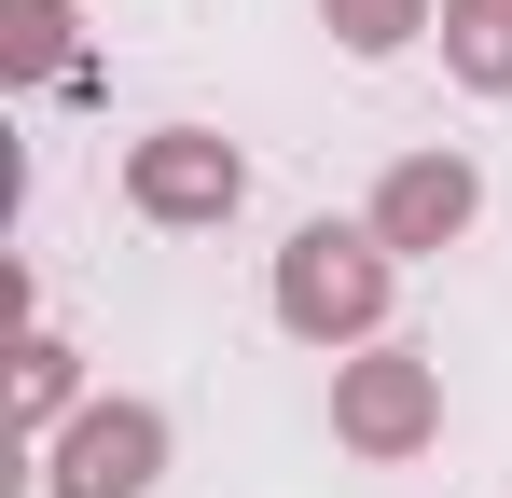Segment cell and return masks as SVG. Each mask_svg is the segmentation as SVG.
I'll use <instances>...</instances> for the list:
<instances>
[{
	"mask_svg": "<svg viewBox=\"0 0 512 498\" xmlns=\"http://www.w3.org/2000/svg\"><path fill=\"white\" fill-rule=\"evenodd\" d=\"M388 305V236H346V222H305V236L277 249V319L346 346V332H374Z\"/></svg>",
	"mask_w": 512,
	"mask_h": 498,
	"instance_id": "obj_1",
	"label": "cell"
},
{
	"mask_svg": "<svg viewBox=\"0 0 512 498\" xmlns=\"http://www.w3.org/2000/svg\"><path fill=\"white\" fill-rule=\"evenodd\" d=\"M125 194H139L153 222H222V208L250 194V166H236V139H208V125H167V139L125 153Z\"/></svg>",
	"mask_w": 512,
	"mask_h": 498,
	"instance_id": "obj_2",
	"label": "cell"
},
{
	"mask_svg": "<svg viewBox=\"0 0 512 498\" xmlns=\"http://www.w3.org/2000/svg\"><path fill=\"white\" fill-rule=\"evenodd\" d=\"M429 415H443V388H429V360H416V346L346 360V388H333V429L360 443V457H416V443H429Z\"/></svg>",
	"mask_w": 512,
	"mask_h": 498,
	"instance_id": "obj_3",
	"label": "cell"
},
{
	"mask_svg": "<svg viewBox=\"0 0 512 498\" xmlns=\"http://www.w3.org/2000/svg\"><path fill=\"white\" fill-rule=\"evenodd\" d=\"M153 457H167L153 402H97L84 429L56 443V498H139V485H153Z\"/></svg>",
	"mask_w": 512,
	"mask_h": 498,
	"instance_id": "obj_4",
	"label": "cell"
},
{
	"mask_svg": "<svg viewBox=\"0 0 512 498\" xmlns=\"http://www.w3.org/2000/svg\"><path fill=\"white\" fill-rule=\"evenodd\" d=\"M457 222H471V166H457V153L388 166V194H374V236H388V249H443Z\"/></svg>",
	"mask_w": 512,
	"mask_h": 498,
	"instance_id": "obj_5",
	"label": "cell"
},
{
	"mask_svg": "<svg viewBox=\"0 0 512 498\" xmlns=\"http://www.w3.org/2000/svg\"><path fill=\"white\" fill-rule=\"evenodd\" d=\"M443 56H457V83L499 97L512 83V0H443Z\"/></svg>",
	"mask_w": 512,
	"mask_h": 498,
	"instance_id": "obj_6",
	"label": "cell"
},
{
	"mask_svg": "<svg viewBox=\"0 0 512 498\" xmlns=\"http://www.w3.org/2000/svg\"><path fill=\"white\" fill-rule=\"evenodd\" d=\"M319 14H333L346 56H402V42L429 28V0H319Z\"/></svg>",
	"mask_w": 512,
	"mask_h": 498,
	"instance_id": "obj_7",
	"label": "cell"
},
{
	"mask_svg": "<svg viewBox=\"0 0 512 498\" xmlns=\"http://www.w3.org/2000/svg\"><path fill=\"white\" fill-rule=\"evenodd\" d=\"M0 56H14V83H42L70 56V14H56V0H0Z\"/></svg>",
	"mask_w": 512,
	"mask_h": 498,
	"instance_id": "obj_8",
	"label": "cell"
},
{
	"mask_svg": "<svg viewBox=\"0 0 512 498\" xmlns=\"http://www.w3.org/2000/svg\"><path fill=\"white\" fill-rule=\"evenodd\" d=\"M14 388H28V415H56V402H70V346H28V374H14Z\"/></svg>",
	"mask_w": 512,
	"mask_h": 498,
	"instance_id": "obj_9",
	"label": "cell"
}]
</instances>
